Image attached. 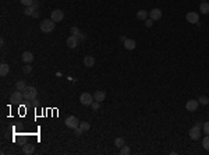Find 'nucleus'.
<instances>
[{
    "label": "nucleus",
    "mask_w": 209,
    "mask_h": 155,
    "mask_svg": "<svg viewBox=\"0 0 209 155\" xmlns=\"http://www.w3.org/2000/svg\"><path fill=\"white\" fill-rule=\"evenodd\" d=\"M84 66H85V67H94L95 66L94 56H85V58H84Z\"/></svg>",
    "instance_id": "15"
},
{
    "label": "nucleus",
    "mask_w": 209,
    "mask_h": 155,
    "mask_svg": "<svg viewBox=\"0 0 209 155\" xmlns=\"http://www.w3.org/2000/svg\"><path fill=\"white\" fill-rule=\"evenodd\" d=\"M54 28H56V22H54L52 18L50 20H43V21L40 22V31L45 34L52 32Z\"/></svg>",
    "instance_id": "2"
},
{
    "label": "nucleus",
    "mask_w": 209,
    "mask_h": 155,
    "mask_svg": "<svg viewBox=\"0 0 209 155\" xmlns=\"http://www.w3.org/2000/svg\"><path fill=\"white\" fill-rule=\"evenodd\" d=\"M50 17H52V20H53L54 22H60V21H63V18H64V11L56 8V10L52 11Z\"/></svg>",
    "instance_id": "6"
},
{
    "label": "nucleus",
    "mask_w": 209,
    "mask_h": 155,
    "mask_svg": "<svg viewBox=\"0 0 209 155\" xmlns=\"http://www.w3.org/2000/svg\"><path fill=\"white\" fill-rule=\"evenodd\" d=\"M198 99H190V101H187V104H185V109H187L188 112H195L197 109H198Z\"/></svg>",
    "instance_id": "9"
},
{
    "label": "nucleus",
    "mask_w": 209,
    "mask_h": 155,
    "mask_svg": "<svg viewBox=\"0 0 209 155\" xmlns=\"http://www.w3.org/2000/svg\"><path fill=\"white\" fill-rule=\"evenodd\" d=\"M135 46H137V42L134 39H126V42H124V48L127 51H134Z\"/></svg>",
    "instance_id": "14"
},
{
    "label": "nucleus",
    "mask_w": 209,
    "mask_h": 155,
    "mask_svg": "<svg viewBox=\"0 0 209 155\" xmlns=\"http://www.w3.org/2000/svg\"><path fill=\"white\" fill-rule=\"evenodd\" d=\"M152 24H153V20H151V18H149V20H145V25L148 27V28H151Z\"/></svg>",
    "instance_id": "32"
},
{
    "label": "nucleus",
    "mask_w": 209,
    "mask_h": 155,
    "mask_svg": "<svg viewBox=\"0 0 209 155\" xmlns=\"http://www.w3.org/2000/svg\"><path fill=\"white\" fill-rule=\"evenodd\" d=\"M74 130H76V136H81V134L84 133V131L79 129V127H77V129H74Z\"/></svg>",
    "instance_id": "35"
},
{
    "label": "nucleus",
    "mask_w": 209,
    "mask_h": 155,
    "mask_svg": "<svg viewBox=\"0 0 209 155\" xmlns=\"http://www.w3.org/2000/svg\"><path fill=\"white\" fill-rule=\"evenodd\" d=\"M66 126L69 127V129H77L79 126V120L77 119L76 116H69L67 119H66Z\"/></svg>",
    "instance_id": "5"
},
{
    "label": "nucleus",
    "mask_w": 209,
    "mask_h": 155,
    "mask_svg": "<svg viewBox=\"0 0 209 155\" xmlns=\"http://www.w3.org/2000/svg\"><path fill=\"white\" fill-rule=\"evenodd\" d=\"M31 71H32V67H31V66H24V67H22V73H24V74H29Z\"/></svg>",
    "instance_id": "29"
},
{
    "label": "nucleus",
    "mask_w": 209,
    "mask_h": 155,
    "mask_svg": "<svg viewBox=\"0 0 209 155\" xmlns=\"http://www.w3.org/2000/svg\"><path fill=\"white\" fill-rule=\"evenodd\" d=\"M8 71H10V66H8L7 63H2V64H0V76L2 77L7 76Z\"/></svg>",
    "instance_id": "17"
},
{
    "label": "nucleus",
    "mask_w": 209,
    "mask_h": 155,
    "mask_svg": "<svg viewBox=\"0 0 209 155\" xmlns=\"http://www.w3.org/2000/svg\"><path fill=\"white\" fill-rule=\"evenodd\" d=\"M114 145L117 148H121L123 145H126V141H124V138H123V137H117L114 140Z\"/></svg>",
    "instance_id": "20"
},
{
    "label": "nucleus",
    "mask_w": 209,
    "mask_h": 155,
    "mask_svg": "<svg viewBox=\"0 0 209 155\" xmlns=\"http://www.w3.org/2000/svg\"><path fill=\"white\" fill-rule=\"evenodd\" d=\"M190 137L192 140H199V137H201V123L199 122H197V124L190 129Z\"/></svg>",
    "instance_id": "4"
},
{
    "label": "nucleus",
    "mask_w": 209,
    "mask_h": 155,
    "mask_svg": "<svg viewBox=\"0 0 209 155\" xmlns=\"http://www.w3.org/2000/svg\"><path fill=\"white\" fill-rule=\"evenodd\" d=\"M94 98H95V101L102 102V101H104V98H106V92H104L103 90H96L94 94Z\"/></svg>",
    "instance_id": "13"
},
{
    "label": "nucleus",
    "mask_w": 209,
    "mask_h": 155,
    "mask_svg": "<svg viewBox=\"0 0 209 155\" xmlns=\"http://www.w3.org/2000/svg\"><path fill=\"white\" fill-rule=\"evenodd\" d=\"M20 3L24 4V6H27V7H29V6H32L34 0H20Z\"/></svg>",
    "instance_id": "28"
},
{
    "label": "nucleus",
    "mask_w": 209,
    "mask_h": 155,
    "mask_svg": "<svg viewBox=\"0 0 209 155\" xmlns=\"http://www.w3.org/2000/svg\"><path fill=\"white\" fill-rule=\"evenodd\" d=\"M79 129L82 130V131H88V130L91 129V124L88 122H79Z\"/></svg>",
    "instance_id": "21"
},
{
    "label": "nucleus",
    "mask_w": 209,
    "mask_h": 155,
    "mask_svg": "<svg viewBox=\"0 0 209 155\" xmlns=\"http://www.w3.org/2000/svg\"><path fill=\"white\" fill-rule=\"evenodd\" d=\"M70 32H71L72 34V35H78V34H79V29L78 28H76V27H71V28H70Z\"/></svg>",
    "instance_id": "31"
},
{
    "label": "nucleus",
    "mask_w": 209,
    "mask_h": 155,
    "mask_svg": "<svg viewBox=\"0 0 209 155\" xmlns=\"http://www.w3.org/2000/svg\"><path fill=\"white\" fill-rule=\"evenodd\" d=\"M78 38H77L76 35H71V36H69V38H67V46L70 48V49H76L77 46H78Z\"/></svg>",
    "instance_id": "10"
},
{
    "label": "nucleus",
    "mask_w": 209,
    "mask_h": 155,
    "mask_svg": "<svg viewBox=\"0 0 209 155\" xmlns=\"http://www.w3.org/2000/svg\"><path fill=\"white\" fill-rule=\"evenodd\" d=\"M148 11L145 10H138L137 11V18L138 20H141V21H145V20H148Z\"/></svg>",
    "instance_id": "18"
},
{
    "label": "nucleus",
    "mask_w": 209,
    "mask_h": 155,
    "mask_svg": "<svg viewBox=\"0 0 209 155\" xmlns=\"http://www.w3.org/2000/svg\"><path fill=\"white\" fill-rule=\"evenodd\" d=\"M131 152L130 147H127V145H123L121 148H120V155H128Z\"/></svg>",
    "instance_id": "23"
},
{
    "label": "nucleus",
    "mask_w": 209,
    "mask_h": 155,
    "mask_svg": "<svg viewBox=\"0 0 209 155\" xmlns=\"http://www.w3.org/2000/svg\"><path fill=\"white\" fill-rule=\"evenodd\" d=\"M185 18H187V21L190 22V24H198V25H199V15H198V13H195V11H190V13H187Z\"/></svg>",
    "instance_id": "7"
},
{
    "label": "nucleus",
    "mask_w": 209,
    "mask_h": 155,
    "mask_svg": "<svg viewBox=\"0 0 209 155\" xmlns=\"http://www.w3.org/2000/svg\"><path fill=\"white\" fill-rule=\"evenodd\" d=\"M202 145H204L205 150H208L209 151V136H205V137H204V140H202Z\"/></svg>",
    "instance_id": "25"
},
{
    "label": "nucleus",
    "mask_w": 209,
    "mask_h": 155,
    "mask_svg": "<svg viewBox=\"0 0 209 155\" xmlns=\"http://www.w3.org/2000/svg\"><path fill=\"white\" fill-rule=\"evenodd\" d=\"M22 99H24V94H22V91H18V90L14 91L10 97V101L13 102V104H20Z\"/></svg>",
    "instance_id": "8"
},
{
    "label": "nucleus",
    "mask_w": 209,
    "mask_h": 155,
    "mask_svg": "<svg viewBox=\"0 0 209 155\" xmlns=\"http://www.w3.org/2000/svg\"><path fill=\"white\" fill-rule=\"evenodd\" d=\"M77 38H78L79 42H81V41H85V35H84V34H81V32H79L78 35H77Z\"/></svg>",
    "instance_id": "34"
},
{
    "label": "nucleus",
    "mask_w": 209,
    "mask_h": 155,
    "mask_svg": "<svg viewBox=\"0 0 209 155\" xmlns=\"http://www.w3.org/2000/svg\"><path fill=\"white\" fill-rule=\"evenodd\" d=\"M94 101H95L94 95H91L89 92H82L81 97H79V102H81L84 106H91V105L94 104Z\"/></svg>",
    "instance_id": "3"
},
{
    "label": "nucleus",
    "mask_w": 209,
    "mask_h": 155,
    "mask_svg": "<svg viewBox=\"0 0 209 155\" xmlns=\"http://www.w3.org/2000/svg\"><path fill=\"white\" fill-rule=\"evenodd\" d=\"M15 88H17L18 91H24L27 88V83H25V81H17V84H15Z\"/></svg>",
    "instance_id": "22"
},
{
    "label": "nucleus",
    "mask_w": 209,
    "mask_h": 155,
    "mask_svg": "<svg viewBox=\"0 0 209 155\" xmlns=\"http://www.w3.org/2000/svg\"><path fill=\"white\" fill-rule=\"evenodd\" d=\"M199 11H201L202 14H208L209 13V3L208 2H202L199 4Z\"/></svg>",
    "instance_id": "19"
},
{
    "label": "nucleus",
    "mask_w": 209,
    "mask_h": 155,
    "mask_svg": "<svg viewBox=\"0 0 209 155\" xmlns=\"http://www.w3.org/2000/svg\"><path fill=\"white\" fill-rule=\"evenodd\" d=\"M24 94V99L27 102H31V101H35L36 99V95H38V91H36L35 87H27L25 90L22 91Z\"/></svg>",
    "instance_id": "1"
},
{
    "label": "nucleus",
    "mask_w": 209,
    "mask_h": 155,
    "mask_svg": "<svg viewBox=\"0 0 209 155\" xmlns=\"http://www.w3.org/2000/svg\"><path fill=\"white\" fill-rule=\"evenodd\" d=\"M126 39H127V38H126V36H120V41H121V42H123V43H124V42H126Z\"/></svg>",
    "instance_id": "36"
},
{
    "label": "nucleus",
    "mask_w": 209,
    "mask_h": 155,
    "mask_svg": "<svg viewBox=\"0 0 209 155\" xmlns=\"http://www.w3.org/2000/svg\"><path fill=\"white\" fill-rule=\"evenodd\" d=\"M21 59H22V61H25V63H32L34 54L31 53V52H24V53L21 54Z\"/></svg>",
    "instance_id": "16"
},
{
    "label": "nucleus",
    "mask_w": 209,
    "mask_h": 155,
    "mask_svg": "<svg viewBox=\"0 0 209 155\" xmlns=\"http://www.w3.org/2000/svg\"><path fill=\"white\" fill-rule=\"evenodd\" d=\"M204 133H205L206 136H209V122L204 123Z\"/></svg>",
    "instance_id": "30"
},
{
    "label": "nucleus",
    "mask_w": 209,
    "mask_h": 155,
    "mask_svg": "<svg viewBox=\"0 0 209 155\" xmlns=\"http://www.w3.org/2000/svg\"><path fill=\"white\" fill-rule=\"evenodd\" d=\"M198 102H199L201 105H209V98L205 97V95H202V97L198 98Z\"/></svg>",
    "instance_id": "24"
},
{
    "label": "nucleus",
    "mask_w": 209,
    "mask_h": 155,
    "mask_svg": "<svg viewBox=\"0 0 209 155\" xmlns=\"http://www.w3.org/2000/svg\"><path fill=\"white\" fill-rule=\"evenodd\" d=\"M22 152L25 155H31L35 152V145L31 144V143H27V144H24V147H22Z\"/></svg>",
    "instance_id": "12"
},
{
    "label": "nucleus",
    "mask_w": 209,
    "mask_h": 155,
    "mask_svg": "<svg viewBox=\"0 0 209 155\" xmlns=\"http://www.w3.org/2000/svg\"><path fill=\"white\" fill-rule=\"evenodd\" d=\"M149 17H151V20H153V21H158V20L162 18V10H160V8H152V10L149 11Z\"/></svg>",
    "instance_id": "11"
},
{
    "label": "nucleus",
    "mask_w": 209,
    "mask_h": 155,
    "mask_svg": "<svg viewBox=\"0 0 209 155\" xmlns=\"http://www.w3.org/2000/svg\"><path fill=\"white\" fill-rule=\"evenodd\" d=\"M202 2H205V0H202Z\"/></svg>",
    "instance_id": "37"
},
{
    "label": "nucleus",
    "mask_w": 209,
    "mask_h": 155,
    "mask_svg": "<svg viewBox=\"0 0 209 155\" xmlns=\"http://www.w3.org/2000/svg\"><path fill=\"white\" fill-rule=\"evenodd\" d=\"M91 108L94 109L95 112H96V110H99V109H101V102H98V101H94V104L91 105Z\"/></svg>",
    "instance_id": "27"
},
{
    "label": "nucleus",
    "mask_w": 209,
    "mask_h": 155,
    "mask_svg": "<svg viewBox=\"0 0 209 155\" xmlns=\"http://www.w3.org/2000/svg\"><path fill=\"white\" fill-rule=\"evenodd\" d=\"M31 7H32L34 10H36V8L39 7V2H38V0H34V3H32V6H31Z\"/></svg>",
    "instance_id": "33"
},
{
    "label": "nucleus",
    "mask_w": 209,
    "mask_h": 155,
    "mask_svg": "<svg viewBox=\"0 0 209 155\" xmlns=\"http://www.w3.org/2000/svg\"><path fill=\"white\" fill-rule=\"evenodd\" d=\"M34 13H35V10H34L31 6H29V7H27L25 10H24V14H25V15H34Z\"/></svg>",
    "instance_id": "26"
}]
</instances>
